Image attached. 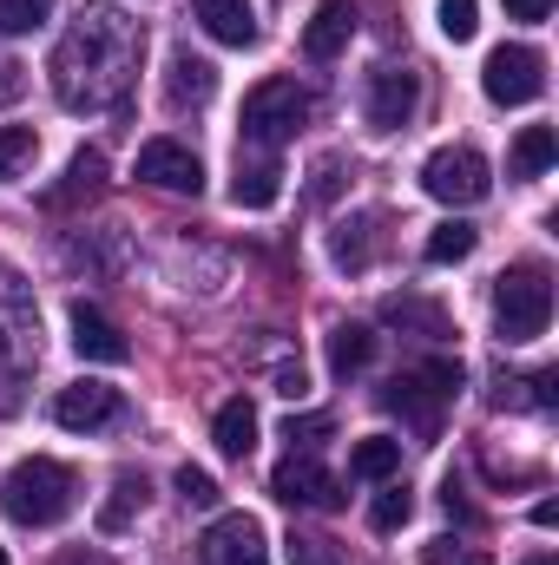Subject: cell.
<instances>
[{
	"label": "cell",
	"instance_id": "cell-1",
	"mask_svg": "<svg viewBox=\"0 0 559 565\" xmlns=\"http://www.w3.org/2000/svg\"><path fill=\"white\" fill-rule=\"evenodd\" d=\"M139 66H145V26L126 7L93 0L60 33V46L46 60V79H53V99L66 113H106V106H119L133 93Z\"/></svg>",
	"mask_w": 559,
	"mask_h": 565
},
{
	"label": "cell",
	"instance_id": "cell-2",
	"mask_svg": "<svg viewBox=\"0 0 559 565\" xmlns=\"http://www.w3.org/2000/svg\"><path fill=\"white\" fill-rule=\"evenodd\" d=\"M73 507H80V473L66 460H53V454H33V460H20L0 480V513L13 526H33L40 533V526H60Z\"/></svg>",
	"mask_w": 559,
	"mask_h": 565
},
{
	"label": "cell",
	"instance_id": "cell-3",
	"mask_svg": "<svg viewBox=\"0 0 559 565\" xmlns=\"http://www.w3.org/2000/svg\"><path fill=\"white\" fill-rule=\"evenodd\" d=\"M454 395H461V362H454V355H434V362L402 369V375L382 388V408L415 427V440H441V408H447Z\"/></svg>",
	"mask_w": 559,
	"mask_h": 565
},
{
	"label": "cell",
	"instance_id": "cell-4",
	"mask_svg": "<svg viewBox=\"0 0 559 565\" xmlns=\"http://www.w3.org/2000/svg\"><path fill=\"white\" fill-rule=\"evenodd\" d=\"M547 322H553V277H547V264L500 270V282H494V329H500V342H514V349L540 342Z\"/></svg>",
	"mask_w": 559,
	"mask_h": 565
},
{
	"label": "cell",
	"instance_id": "cell-5",
	"mask_svg": "<svg viewBox=\"0 0 559 565\" xmlns=\"http://www.w3.org/2000/svg\"><path fill=\"white\" fill-rule=\"evenodd\" d=\"M309 113H316L309 86H296V79H264V86L244 93V145L277 151V145H289L309 126Z\"/></svg>",
	"mask_w": 559,
	"mask_h": 565
},
{
	"label": "cell",
	"instance_id": "cell-6",
	"mask_svg": "<svg viewBox=\"0 0 559 565\" xmlns=\"http://www.w3.org/2000/svg\"><path fill=\"white\" fill-rule=\"evenodd\" d=\"M40 362V309H33V289L20 282V270L0 264V369L7 375H27Z\"/></svg>",
	"mask_w": 559,
	"mask_h": 565
},
{
	"label": "cell",
	"instance_id": "cell-7",
	"mask_svg": "<svg viewBox=\"0 0 559 565\" xmlns=\"http://www.w3.org/2000/svg\"><path fill=\"white\" fill-rule=\"evenodd\" d=\"M421 191L441 198V204H481L494 191V171L474 145H441L428 164H421Z\"/></svg>",
	"mask_w": 559,
	"mask_h": 565
},
{
	"label": "cell",
	"instance_id": "cell-8",
	"mask_svg": "<svg viewBox=\"0 0 559 565\" xmlns=\"http://www.w3.org/2000/svg\"><path fill=\"white\" fill-rule=\"evenodd\" d=\"M481 86H487L494 106H534L547 93V53L540 46H494Z\"/></svg>",
	"mask_w": 559,
	"mask_h": 565
},
{
	"label": "cell",
	"instance_id": "cell-9",
	"mask_svg": "<svg viewBox=\"0 0 559 565\" xmlns=\"http://www.w3.org/2000/svg\"><path fill=\"white\" fill-rule=\"evenodd\" d=\"M415 99H421V73H409V66H376L369 86H362V119L376 132H402L415 119Z\"/></svg>",
	"mask_w": 559,
	"mask_h": 565
},
{
	"label": "cell",
	"instance_id": "cell-10",
	"mask_svg": "<svg viewBox=\"0 0 559 565\" xmlns=\"http://www.w3.org/2000/svg\"><path fill=\"white\" fill-rule=\"evenodd\" d=\"M198 559L204 565H271V540L251 513H218L211 533L198 540Z\"/></svg>",
	"mask_w": 559,
	"mask_h": 565
},
{
	"label": "cell",
	"instance_id": "cell-11",
	"mask_svg": "<svg viewBox=\"0 0 559 565\" xmlns=\"http://www.w3.org/2000/svg\"><path fill=\"white\" fill-rule=\"evenodd\" d=\"M53 422L66 434H99V427L126 422V395L106 388V382H73V388L53 395Z\"/></svg>",
	"mask_w": 559,
	"mask_h": 565
},
{
	"label": "cell",
	"instance_id": "cell-12",
	"mask_svg": "<svg viewBox=\"0 0 559 565\" xmlns=\"http://www.w3.org/2000/svg\"><path fill=\"white\" fill-rule=\"evenodd\" d=\"M139 178L151 191H178V198H198L204 191V164L198 151L178 139H145L139 145Z\"/></svg>",
	"mask_w": 559,
	"mask_h": 565
},
{
	"label": "cell",
	"instance_id": "cell-13",
	"mask_svg": "<svg viewBox=\"0 0 559 565\" xmlns=\"http://www.w3.org/2000/svg\"><path fill=\"white\" fill-rule=\"evenodd\" d=\"M271 493H277L283 507H342V487H336V473L316 460V454H289L277 460V473H271Z\"/></svg>",
	"mask_w": 559,
	"mask_h": 565
},
{
	"label": "cell",
	"instance_id": "cell-14",
	"mask_svg": "<svg viewBox=\"0 0 559 565\" xmlns=\"http://www.w3.org/2000/svg\"><path fill=\"white\" fill-rule=\"evenodd\" d=\"M211 93H218V66L198 60V53H171V66H165V113H198V106H211Z\"/></svg>",
	"mask_w": 559,
	"mask_h": 565
},
{
	"label": "cell",
	"instance_id": "cell-15",
	"mask_svg": "<svg viewBox=\"0 0 559 565\" xmlns=\"http://www.w3.org/2000/svg\"><path fill=\"white\" fill-rule=\"evenodd\" d=\"M73 349L86 355V362H126L133 355V342H126V329L106 316V309H93V302H73Z\"/></svg>",
	"mask_w": 559,
	"mask_h": 565
},
{
	"label": "cell",
	"instance_id": "cell-16",
	"mask_svg": "<svg viewBox=\"0 0 559 565\" xmlns=\"http://www.w3.org/2000/svg\"><path fill=\"white\" fill-rule=\"evenodd\" d=\"M283 191V171H277V151H238V178H231V198L244 204V211H271Z\"/></svg>",
	"mask_w": 559,
	"mask_h": 565
},
{
	"label": "cell",
	"instance_id": "cell-17",
	"mask_svg": "<svg viewBox=\"0 0 559 565\" xmlns=\"http://www.w3.org/2000/svg\"><path fill=\"white\" fill-rule=\"evenodd\" d=\"M349 40H356V7H349V0H323V7L309 13V26H303V53H309V60H336Z\"/></svg>",
	"mask_w": 559,
	"mask_h": 565
},
{
	"label": "cell",
	"instance_id": "cell-18",
	"mask_svg": "<svg viewBox=\"0 0 559 565\" xmlns=\"http://www.w3.org/2000/svg\"><path fill=\"white\" fill-rule=\"evenodd\" d=\"M191 13H198V26H204L211 40H224V46H251V40H257L251 0H191Z\"/></svg>",
	"mask_w": 559,
	"mask_h": 565
},
{
	"label": "cell",
	"instance_id": "cell-19",
	"mask_svg": "<svg viewBox=\"0 0 559 565\" xmlns=\"http://www.w3.org/2000/svg\"><path fill=\"white\" fill-rule=\"evenodd\" d=\"M559 375L553 369H540V375H500V388H494V408H507V415H547L559 395Z\"/></svg>",
	"mask_w": 559,
	"mask_h": 565
},
{
	"label": "cell",
	"instance_id": "cell-20",
	"mask_svg": "<svg viewBox=\"0 0 559 565\" xmlns=\"http://www.w3.org/2000/svg\"><path fill=\"white\" fill-rule=\"evenodd\" d=\"M99 191H106V158H99V151H80V158L66 164V184L46 191V211H73L80 198H99Z\"/></svg>",
	"mask_w": 559,
	"mask_h": 565
},
{
	"label": "cell",
	"instance_id": "cell-21",
	"mask_svg": "<svg viewBox=\"0 0 559 565\" xmlns=\"http://www.w3.org/2000/svg\"><path fill=\"white\" fill-rule=\"evenodd\" d=\"M376 231H382V217H342L336 224V237H329V257L342 264V270H369L376 264Z\"/></svg>",
	"mask_w": 559,
	"mask_h": 565
},
{
	"label": "cell",
	"instance_id": "cell-22",
	"mask_svg": "<svg viewBox=\"0 0 559 565\" xmlns=\"http://www.w3.org/2000/svg\"><path fill=\"white\" fill-rule=\"evenodd\" d=\"M382 322L402 329V335H428V342L447 335V309H441V302H421V296H389V302H382Z\"/></svg>",
	"mask_w": 559,
	"mask_h": 565
},
{
	"label": "cell",
	"instance_id": "cell-23",
	"mask_svg": "<svg viewBox=\"0 0 559 565\" xmlns=\"http://www.w3.org/2000/svg\"><path fill=\"white\" fill-rule=\"evenodd\" d=\"M349 473L356 480H395L402 473V440L395 434H362L349 447Z\"/></svg>",
	"mask_w": 559,
	"mask_h": 565
},
{
	"label": "cell",
	"instance_id": "cell-24",
	"mask_svg": "<svg viewBox=\"0 0 559 565\" xmlns=\"http://www.w3.org/2000/svg\"><path fill=\"white\" fill-rule=\"evenodd\" d=\"M211 440H218V454H231V460H244L251 447H257V408L238 395V402H224L218 408V422H211Z\"/></svg>",
	"mask_w": 559,
	"mask_h": 565
},
{
	"label": "cell",
	"instance_id": "cell-25",
	"mask_svg": "<svg viewBox=\"0 0 559 565\" xmlns=\"http://www.w3.org/2000/svg\"><path fill=\"white\" fill-rule=\"evenodd\" d=\"M369 355H376V335L362 329V322H336L329 329V375H362L369 369Z\"/></svg>",
	"mask_w": 559,
	"mask_h": 565
},
{
	"label": "cell",
	"instance_id": "cell-26",
	"mask_svg": "<svg viewBox=\"0 0 559 565\" xmlns=\"http://www.w3.org/2000/svg\"><path fill=\"white\" fill-rule=\"evenodd\" d=\"M145 493H151L145 473H119V480H113V500L99 507V533H126V526L145 513Z\"/></svg>",
	"mask_w": 559,
	"mask_h": 565
},
{
	"label": "cell",
	"instance_id": "cell-27",
	"mask_svg": "<svg viewBox=\"0 0 559 565\" xmlns=\"http://www.w3.org/2000/svg\"><path fill=\"white\" fill-rule=\"evenodd\" d=\"M553 158H559L553 126H527V132L514 139V151H507V171H514V178H540Z\"/></svg>",
	"mask_w": 559,
	"mask_h": 565
},
{
	"label": "cell",
	"instance_id": "cell-28",
	"mask_svg": "<svg viewBox=\"0 0 559 565\" xmlns=\"http://www.w3.org/2000/svg\"><path fill=\"white\" fill-rule=\"evenodd\" d=\"M474 244H481V231L461 224V217H447V224H434V237H428V264H467Z\"/></svg>",
	"mask_w": 559,
	"mask_h": 565
},
{
	"label": "cell",
	"instance_id": "cell-29",
	"mask_svg": "<svg viewBox=\"0 0 559 565\" xmlns=\"http://www.w3.org/2000/svg\"><path fill=\"white\" fill-rule=\"evenodd\" d=\"M33 151H40L33 126H0V184H7V178H20V171L33 164Z\"/></svg>",
	"mask_w": 559,
	"mask_h": 565
},
{
	"label": "cell",
	"instance_id": "cell-30",
	"mask_svg": "<svg viewBox=\"0 0 559 565\" xmlns=\"http://www.w3.org/2000/svg\"><path fill=\"white\" fill-rule=\"evenodd\" d=\"M409 513H415L409 487H389V493H376V507H369V526H376V533H402V526H409Z\"/></svg>",
	"mask_w": 559,
	"mask_h": 565
},
{
	"label": "cell",
	"instance_id": "cell-31",
	"mask_svg": "<svg viewBox=\"0 0 559 565\" xmlns=\"http://www.w3.org/2000/svg\"><path fill=\"white\" fill-rule=\"evenodd\" d=\"M283 553H289V565H342L336 540H323V533H289Z\"/></svg>",
	"mask_w": 559,
	"mask_h": 565
},
{
	"label": "cell",
	"instance_id": "cell-32",
	"mask_svg": "<svg viewBox=\"0 0 559 565\" xmlns=\"http://www.w3.org/2000/svg\"><path fill=\"white\" fill-rule=\"evenodd\" d=\"M60 0H0V33H33Z\"/></svg>",
	"mask_w": 559,
	"mask_h": 565
},
{
	"label": "cell",
	"instance_id": "cell-33",
	"mask_svg": "<svg viewBox=\"0 0 559 565\" xmlns=\"http://www.w3.org/2000/svg\"><path fill=\"white\" fill-rule=\"evenodd\" d=\"M474 26H481V0H441V33L461 46V40H474Z\"/></svg>",
	"mask_w": 559,
	"mask_h": 565
},
{
	"label": "cell",
	"instance_id": "cell-34",
	"mask_svg": "<svg viewBox=\"0 0 559 565\" xmlns=\"http://www.w3.org/2000/svg\"><path fill=\"white\" fill-rule=\"evenodd\" d=\"M329 427H336L329 415H303V422L289 415V422H283V440H289V454H316V440H323Z\"/></svg>",
	"mask_w": 559,
	"mask_h": 565
},
{
	"label": "cell",
	"instance_id": "cell-35",
	"mask_svg": "<svg viewBox=\"0 0 559 565\" xmlns=\"http://www.w3.org/2000/svg\"><path fill=\"white\" fill-rule=\"evenodd\" d=\"M178 500L184 507H218V480L204 467H178Z\"/></svg>",
	"mask_w": 559,
	"mask_h": 565
},
{
	"label": "cell",
	"instance_id": "cell-36",
	"mask_svg": "<svg viewBox=\"0 0 559 565\" xmlns=\"http://www.w3.org/2000/svg\"><path fill=\"white\" fill-rule=\"evenodd\" d=\"M277 395H283V402H303V395H309V375H303V362H283V369H277Z\"/></svg>",
	"mask_w": 559,
	"mask_h": 565
},
{
	"label": "cell",
	"instance_id": "cell-37",
	"mask_svg": "<svg viewBox=\"0 0 559 565\" xmlns=\"http://www.w3.org/2000/svg\"><path fill=\"white\" fill-rule=\"evenodd\" d=\"M27 93V66L20 60H0V106H13Z\"/></svg>",
	"mask_w": 559,
	"mask_h": 565
},
{
	"label": "cell",
	"instance_id": "cell-38",
	"mask_svg": "<svg viewBox=\"0 0 559 565\" xmlns=\"http://www.w3.org/2000/svg\"><path fill=\"white\" fill-rule=\"evenodd\" d=\"M553 13V0H507V20H527V26H540Z\"/></svg>",
	"mask_w": 559,
	"mask_h": 565
},
{
	"label": "cell",
	"instance_id": "cell-39",
	"mask_svg": "<svg viewBox=\"0 0 559 565\" xmlns=\"http://www.w3.org/2000/svg\"><path fill=\"white\" fill-rule=\"evenodd\" d=\"M53 565H113V559H106V553H93V546H66Z\"/></svg>",
	"mask_w": 559,
	"mask_h": 565
},
{
	"label": "cell",
	"instance_id": "cell-40",
	"mask_svg": "<svg viewBox=\"0 0 559 565\" xmlns=\"http://www.w3.org/2000/svg\"><path fill=\"white\" fill-rule=\"evenodd\" d=\"M534 526H540V533H547V526H559V507H553V500H540V507H534Z\"/></svg>",
	"mask_w": 559,
	"mask_h": 565
},
{
	"label": "cell",
	"instance_id": "cell-41",
	"mask_svg": "<svg viewBox=\"0 0 559 565\" xmlns=\"http://www.w3.org/2000/svg\"><path fill=\"white\" fill-rule=\"evenodd\" d=\"M534 565H553V559H534Z\"/></svg>",
	"mask_w": 559,
	"mask_h": 565
},
{
	"label": "cell",
	"instance_id": "cell-42",
	"mask_svg": "<svg viewBox=\"0 0 559 565\" xmlns=\"http://www.w3.org/2000/svg\"><path fill=\"white\" fill-rule=\"evenodd\" d=\"M0 565H7V553H0Z\"/></svg>",
	"mask_w": 559,
	"mask_h": 565
}]
</instances>
